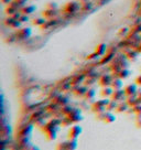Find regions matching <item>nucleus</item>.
Returning a JSON list of instances; mask_svg holds the SVG:
<instances>
[{"mask_svg": "<svg viewBox=\"0 0 141 150\" xmlns=\"http://www.w3.org/2000/svg\"><path fill=\"white\" fill-rule=\"evenodd\" d=\"M138 55H139V51L138 50L130 51V52L127 54V56H128L129 59H132V60H136L137 57H138Z\"/></svg>", "mask_w": 141, "mask_h": 150, "instance_id": "412c9836", "label": "nucleus"}, {"mask_svg": "<svg viewBox=\"0 0 141 150\" xmlns=\"http://www.w3.org/2000/svg\"><path fill=\"white\" fill-rule=\"evenodd\" d=\"M113 88L115 91H118V89H122L124 87V82H122V78L120 77H115L114 81H113V84H111Z\"/></svg>", "mask_w": 141, "mask_h": 150, "instance_id": "1a4fd4ad", "label": "nucleus"}, {"mask_svg": "<svg viewBox=\"0 0 141 150\" xmlns=\"http://www.w3.org/2000/svg\"><path fill=\"white\" fill-rule=\"evenodd\" d=\"M83 131V129H82L81 126H78V125H74L73 127L70 128V138H73V139H77L79 137V135L82 133Z\"/></svg>", "mask_w": 141, "mask_h": 150, "instance_id": "423d86ee", "label": "nucleus"}, {"mask_svg": "<svg viewBox=\"0 0 141 150\" xmlns=\"http://www.w3.org/2000/svg\"><path fill=\"white\" fill-rule=\"evenodd\" d=\"M115 89L113 88V86H106V87H104L103 89H102V96L103 97H110V96H113V94H114Z\"/></svg>", "mask_w": 141, "mask_h": 150, "instance_id": "9d476101", "label": "nucleus"}, {"mask_svg": "<svg viewBox=\"0 0 141 150\" xmlns=\"http://www.w3.org/2000/svg\"><path fill=\"white\" fill-rule=\"evenodd\" d=\"M55 12L53 11V9H48L43 12V16H46V17H54Z\"/></svg>", "mask_w": 141, "mask_h": 150, "instance_id": "5701e85b", "label": "nucleus"}, {"mask_svg": "<svg viewBox=\"0 0 141 150\" xmlns=\"http://www.w3.org/2000/svg\"><path fill=\"white\" fill-rule=\"evenodd\" d=\"M31 35V29L29 28H22L17 32V38L20 40H26L30 38Z\"/></svg>", "mask_w": 141, "mask_h": 150, "instance_id": "20e7f679", "label": "nucleus"}, {"mask_svg": "<svg viewBox=\"0 0 141 150\" xmlns=\"http://www.w3.org/2000/svg\"><path fill=\"white\" fill-rule=\"evenodd\" d=\"M65 8H64V10L67 12H74L76 11V10H78L79 9V5L77 3V2H75V1H72V2H68V3H66Z\"/></svg>", "mask_w": 141, "mask_h": 150, "instance_id": "0eeeda50", "label": "nucleus"}, {"mask_svg": "<svg viewBox=\"0 0 141 150\" xmlns=\"http://www.w3.org/2000/svg\"><path fill=\"white\" fill-rule=\"evenodd\" d=\"M125 92L127 96H132V95H137L139 92V87H138V84H129L128 86L125 87Z\"/></svg>", "mask_w": 141, "mask_h": 150, "instance_id": "f03ea898", "label": "nucleus"}, {"mask_svg": "<svg viewBox=\"0 0 141 150\" xmlns=\"http://www.w3.org/2000/svg\"><path fill=\"white\" fill-rule=\"evenodd\" d=\"M59 150H61V149H59Z\"/></svg>", "mask_w": 141, "mask_h": 150, "instance_id": "7c9ffc66", "label": "nucleus"}, {"mask_svg": "<svg viewBox=\"0 0 141 150\" xmlns=\"http://www.w3.org/2000/svg\"><path fill=\"white\" fill-rule=\"evenodd\" d=\"M111 97H113V100H117V102H124V100L128 96L126 94L125 89H118V91H115Z\"/></svg>", "mask_w": 141, "mask_h": 150, "instance_id": "39448f33", "label": "nucleus"}, {"mask_svg": "<svg viewBox=\"0 0 141 150\" xmlns=\"http://www.w3.org/2000/svg\"><path fill=\"white\" fill-rule=\"evenodd\" d=\"M44 22H45V20H44L43 18H37V19H34V21H33V23H34V24H37V26L44 24Z\"/></svg>", "mask_w": 141, "mask_h": 150, "instance_id": "b1692460", "label": "nucleus"}, {"mask_svg": "<svg viewBox=\"0 0 141 150\" xmlns=\"http://www.w3.org/2000/svg\"><path fill=\"white\" fill-rule=\"evenodd\" d=\"M129 109H130V105H129L127 102H124V103L121 102L119 105H118V108H117V111H120V113H121V111H129Z\"/></svg>", "mask_w": 141, "mask_h": 150, "instance_id": "4468645a", "label": "nucleus"}, {"mask_svg": "<svg viewBox=\"0 0 141 150\" xmlns=\"http://www.w3.org/2000/svg\"><path fill=\"white\" fill-rule=\"evenodd\" d=\"M31 150H40V149H39L38 147H33V148H32Z\"/></svg>", "mask_w": 141, "mask_h": 150, "instance_id": "c756f323", "label": "nucleus"}, {"mask_svg": "<svg viewBox=\"0 0 141 150\" xmlns=\"http://www.w3.org/2000/svg\"><path fill=\"white\" fill-rule=\"evenodd\" d=\"M118 102L117 100H110L109 102V104H108V106H107V111H117V108H118Z\"/></svg>", "mask_w": 141, "mask_h": 150, "instance_id": "dca6fc26", "label": "nucleus"}, {"mask_svg": "<svg viewBox=\"0 0 141 150\" xmlns=\"http://www.w3.org/2000/svg\"><path fill=\"white\" fill-rule=\"evenodd\" d=\"M15 1H16L17 3H18V5H19L20 7H23L24 5H26V3H27L28 0H15Z\"/></svg>", "mask_w": 141, "mask_h": 150, "instance_id": "393cba45", "label": "nucleus"}, {"mask_svg": "<svg viewBox=\"0 0 141 150\" xmlns=\"http://www.w3.org/2000/svg\"><path fill=\"white\" fill-rule=\"evenodd\" d=\"M85 96H86V98H87V100H94V98H95V96H96V91H95V89H94V88L88 89Z\"/></svg>", "mask_w": 141, "mask_h": 150, "instance_id": "a211bd4d", "label": "nucleus"}, {"mask_svg": "<svg viewBox=\"0 0 141 150\" xmlns=\"http://www.w3.org/2000/svg\"><path fill=\"white\" fill-rule=\"evenodd\" d=\"M87 87H85V86H76V88H75V93L76 95H86L87 93Z\"/></svg>", "mask_w": 141, "mask_h": 150, "instance_id": "f3484780", "label": "nucleus"}, {"mask_svg": "<svg viewBox=\"0 0 141 150\" xmlns=\"http://www.w3.org/2000/svg\"><path fill=\"white\" fill-rule=\"evenodd\" d=\"M129 75H130V71H129L127 67L120 70L118 73H114V77H120V78H122V79L129 77Z\"/></svg>", "mask_w": 141, "mask_h": 150, "instance_id": "6e6552de", "label": "nucleus"}, {"mask_svg": "<svg viewBox=\"0 0 141 150\" xmlns=\"http://www.w3.org/2000/svg\"><path fill=\"white\" fill-rule=\"evenodd\" d=\"M31 131H32V126H28V127L23 129V131H21V135L23 137H29Z\"/></svg>", "mask_w": 141, "mask_h": 150, "instance_id": "aec40b11", "label": "nucleus"}, {"mask_svg": "<svg viewBox=\"0 0 141 150\" xmlns=\"http://www.w3.org/2000/svg\"><path fill=\"white\" fill-rule=\"evenodd\" d=\"M104 120L106 122H109V124H110V122H114L115 120H116V116H115L111 111H107L105 113V118H104Z\"/></svg>", "mask_w": 141, "mask_h": 150, "instance_id": "ddd939ff", "label": "nucleus"}, {"mask_svg": "<svg viewBox=\"0 0 141 150\" xmlns=\"http://www.w3.org/2000/svg\"><path fill=\"white\" fill-rule=\"evenodd\" d=\"M77 139L70 138L66 141V150H76L77 149Z\"/></svg>", "mask_w": 141, "mask_h": 150, "instance_id": "9b49d317", "label": "nucleus"}, {"mask_svg": "<svg viewBox=\"0 0 141 150\" xmlns=\"http://www.w3.org/2000/svg\"><path fill=\"white\" fill-rule=\"evenodd\" d=\"M114 78L111 75H109V74H105L103 75L100 79H99V83L100 85L103 86V87H106V86H111V84H113V81H114Z\"/></svg>", "mask_w": 141, "mask_h": 150, "instance_id": "7ed1b4c3", "label": "nucleus"}, {"mask_svg": "<svg viewBox=\"0 0 141 150\" xmlns=\"http://www.w3.org/2000/svg\"><path fill=\"white\" fill-rule=\"evenodd\" d=\"M106 49H107L106 44L102 43V44H99L97 48H96V51H95V52H96L99 56H102V55H104V54L106 53Z\"/></svg>", "mask_w": 141, "mask_h": 150, "instance_id": "2eb2a0df", "label": "nucleus"}, {"mask_svg": "<svg viewBox=\"0 0 141 150\" xmlns=\"http://www.w3.org/2000/svg\"><path fill=\"white\" fill-rule=\"evenodd\" d=\"M137 126L141 127V118H137Z\"/></svg>", "mask_w": 141, "mask_h": 150, "instance_id": "cd10ccee", "label": "nucleus"}, {"mask_svg": "<svg viewBox=\"0 0 141 150\" xmlns=\"http://www.w3.org/2000/svg\"><path fill=\"white\" fill-rule=\"evenodd\" d=\"M109 102L110 100H107V98H104V100H97L93 104V111H96V113H103V111H106L107 109V106H108Z\"/></svg>", "mask_w": 141, "mask_h": 150, "instance_id": "f257e3e1", "label": "nucleus"}, {"mask_svg": "<svg viewBox=\"0 0 141 150\" xmlns=\"http://www.w3.org/2000/svg\"><path fill=\"white\" fill-rule=\"evenodd\" d=\"M35 10H37V6L31 5V6H23L20 11H21L22 13H24V15H30V13L34 12Z\"/></svg>", "mask_w": 141, "mask_h": 150, "instance_id": "f8f14e48", "label": "nucleus"}, {"mask_svg": "<svg viewBox=\"0 0 141 150\" xmlns=\"http://www.w3.org/2000/svg\"><path fill=\"white\" fill-rule=\"evenodd\" d=\"M73 124V122H72V119L70 118V116H66L64 119H62V125L63 126H70Z\"/></svg>", "mask_w": 141, "mask_h": 150, "instance_id": "4be33fe9", "label": "nucleus"}, {"mask_svg": "<svg viewBox=\"0 0 141 150\" xmlns=\"http://www.w3.org/2000/svg\"><path fill=\"white\" fill-rule=\"evenodd\" d=\"M19 20H20V21L23 23V22H27L28 20H29V18H28L26 15H21V17L19 18Z\"/></svg>", "mask_w": 141, "mask_h": 150, "instance_id": "a878e982", "label": "nucleus"}, {"mask_svg": "<svg viewBox=\"0 0 141 150\" xmlns=\"http://www.w3.org/2000/svg\"><path fill=\"white\" fill-rule=\"evenodd\" d=\"M131 111L136 113L138 118H141V103L136 106H133V107H131Z\"/></svg>", "mask_w": 141, "mask_h": 150, "instance_id": "6ab92c4d", "label": "nucleus"}, {"mask_svg": "<svg viewBox=\"0 0 141 150\" xmlns=\"http://www.w3.org/2000/svg\"><path fill=\"white\" fill-rule=\"evenodd\" d=\"M138 51H139V53H141V43H140V45L138 46Z\"/></svg>", "mask_w": 141, "mask_h": 150, "instance_id": "c85d7f7f", "label": "nucleus"}, {"mask_svg": "<svg viewBox=\"0 0 141 150\" xmlns=\"http://www.w3.org/2000/svg\"><path fill=\"white\" fill-rule=\"evenodd\" d=\"M136 83L138 84V85H140L141 86V75H139L138 77H137V79H136Z\"/></svg>", "mask_w": 141, "mask_h": 150, "instance_id": "bb28decb", "label": "nucleus"}]
</instances>
